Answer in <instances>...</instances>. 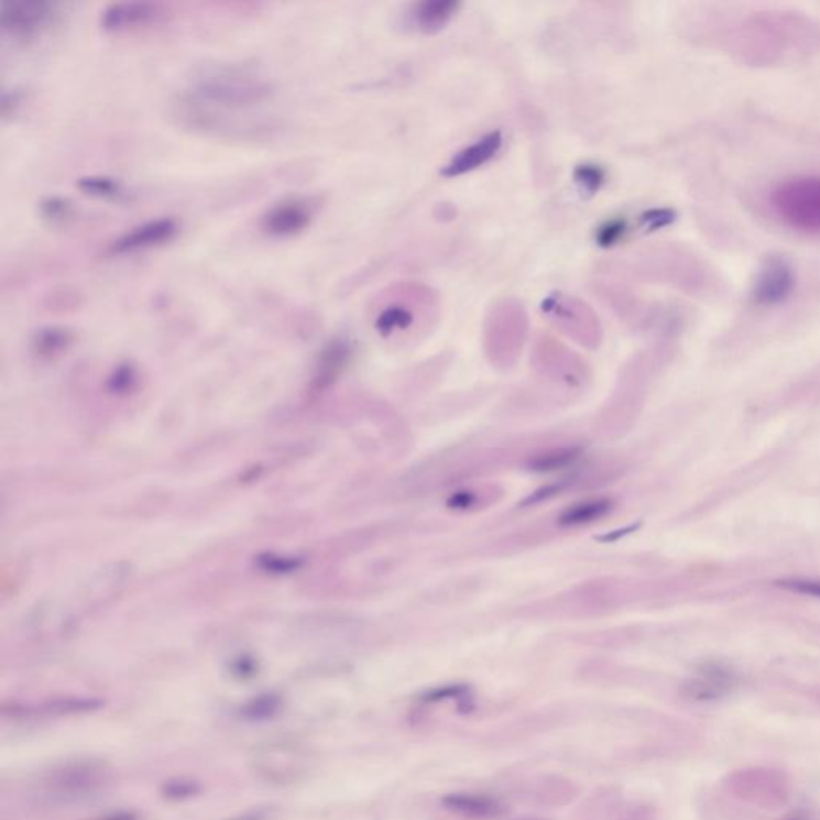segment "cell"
I'll return each mask as SVG.
<instances>
[{"label":"cell","instance_id":"obj_24","mask_svg":"<svg viewBox=\"0 0 820 820\" xmlns=\"http://www.w3.org/2000/svg\"><path fill=\"white\" fill-rule=\"evenodd\" d=\"M625 231L626 221L622 220V218L606 221L597 232L598 244L603 245V248H611V245H614L615 242L624 238Z\"/></svg>","mask_w":820,"mask_h":820},{"label":"cell","instance_id":"obj_2","mask_svg":"<svg viewBox=\"0 0 820 820\" xmlns=\"http://www.w3.org/2000/svg\"><path fill=\"white\" fill-rule=\"evenodd\" d=\"M441 313V297L424 283H400L376 298L374 327L383 339L406 340L431 329Z\"/></svg>","mask_w":820,"mask_h":820},{"label":"cell","instance_id":"obj_33","mask_svg":"<svg viewBox=\"0 0 820 820\" xmlns=\"http://www.w3.org/2000/svg\"><path fill=\"white\" fill-rule=\"evenodd\" d=\"M521 820H542V819H521Z\"/></svg>","mask_w":820,"mask_h":820},{"label":"cell","instance_id":"obj_19","mask_svg":"<svg viewBox=\"0 0 820 820\" xmlns=\"http://www.w3.org/2000/svg\"><path fill=\"white\" fill-rule=\"evenodd\" d=\"M612 510V502L608 499H589L573 503L559 516L561 526H586L600 521Z\"/></svg>","mask_w":820,"mask_h":820},{"label":"cell","instance_id":"obj_12","mask_svg":"<svg viewBox=\"0 0 820 820\" xmlns=\"http://www.w3.org/2000/svg\"><path fill=\"white\" fill-rule=\"evenodd\" d=\"M178 231L179 225L175 218L164 217L144 221L116 239L109 245V252L114 255H132V253L144 252V250L162 248L174 241Z\"/></svg>","mask_w":820,"mask_h":820},{"label":"cell","instance_id":"obj_9","mask_svg":"<svg viewBox=\"0 0 820 820\" xmlns=\"http://www.w3.org/2000/svg\"><path fill=\"white\" fill-rule=\"evenodd\" d=\"M728 788L741 800L763 808L783 805L788 798V780L784 774L767 767H753L735 773L731 776Z\"/></svg>","mask_w":820,"mask_h":820},{"label":"cell","instance_id":"obj_16","mask_svg":"<svg viewBox=\"0 0 820 820\" xmlns=\"http://www.w3.org/2000/svg\"><path fill=\"white\" fill-rule=\"evenodd\" d=\"M734 674L720 664H707L685 686V695L696 702H710L730 695L734 689Z\"/></svg>","mask_w":820,"mask_h":820},{"label":"cell","instance_id":"obj_13","mask_svg":"<svg viewBox=\"0 0 820 820\" xmlns=\"http://www.w3.org/2000/svg\"><path fill=\"white\" fill-rule=\"evenodd\" d=\"M795 273L791 266L779 256L767 260L756 277L753 297L758 305L784 304L795 291Z\"/></svg>","mask_w":820,"mask_h":820},{"label":"cell","instance_id":"obj_18","mask_svg":"<svg viewBox=\"0 0 820 820\" xmlns=\"http://www.w3.org/2000/svg\"><path fill=\"white\" fill-rule=\"evenodd\" d=\"M442 805L449 811L462 816V818L473 820L498 819L505 812V808L494 798L485 795L474 794H452L447 795Z\"/></svg>","mask_w":820,"mask_h":820},{"label":"cell","instance_id":"obj_5","mask_svg":"<svg viewBox=\"0 0 820 820\" xmlns=\"http://www.w3.org/2000/svg\"><path fill=\"white\" fill-rule=\"evenodd\" d=\"M774 214L794 230L820 232V177L780 183L770 192Z\"/></svg>","mask_w":820,"mask_h":820},{"label":"cell","instance_id":"obj_23","mask_svg":"<svg viewBox=\"0 0 820 820\" xmlns=\"http://www.w3.org/2000/svg\"><path fill=\"white\" fill-rule=\"evenodd\" d=\"M41 215L51 223H65L68 218H72L73 206L68 199H63V197H48L41 204Z\"/></svg>","mask_w":820,"mask_h":820},{"label":"cell","instance_id":"obj_3","mask_svg":"<svg viewBox=\"0 0 820 820\" xmlns=\"http://www.w3.org/2000/svg\"><path fill=\"white\" fill-rule=\"evenodd\" d=\"M811 41L812 28L808 21H801L798 17L780 15V13H766L755 15L745 23L739 24L735 30V42H737L741 54H750L758 59L765 56L769 62L774 54H785L791 47V39Z\"/></svg>","mask_w":820,"mask_h":820},{"label":"cell","instance_id":"obj_30","mask_svg":"<svg viewBox=\"0 0 820 820\" xmlns=\"http://www.w3.org/2000/svg\"><path fill=\"white\" fill-rule=\"evenodd\" d=\"M98 820H140V819H139V816L133 814V812L122 811V812H116V814L107 816V818H101Z\"/></svg>","mask_w":820,"mask_h":820},{"label":"cell","instance_id":"obj_22","mask_svg":"<svg viewBox=\"0 0 820 820\" xmlns=\"http://www.w3.org/2000/svg\"><path fill=\"white\" fill-rule=\"evenodd\" d=\"M573 178H576L577 185L580 186L582 192L594 195V193L600 192L606 175H604L603 168L598 167V165L583 164L576 168Z\"/></svg>","mask_w":820,"mask_h":820},{"label":"cell","instance_id":"obj_25","mask_svg":"<svg viewBox=\"0 0 820 820\" xmlns=\"http://www.w3.org/2000/svg\"><path fill=\"white\" fill-rule=\"evenodd\" d=\"M780 589L791 593L806 594V597L820 598V580L791 579L777 582Z\"/></svg>","mask_w":820,"mask_h":820},{"label":"cell","instance_id":"obj_8","mask_svg":"<svg viewBox=\"0 0 820 820\" xmlns=\"http://www.w3.org/2000/svg\"><path fill=\"white\" fill-rule=\"evenodd\" d=\"M542 313L562 332L587 347L601 339L600 319L590 305L573 295L550 294L542 302Z\"/></svg>","mask_w":820,"mask_h":820},{"label":"cell","instance_id":"obj_11","mask_svg":"<svg viewBox=\"0 0 820 820\" xmlns=\"http://www.w3.org/2000/svg\"><path fill=\"white\" fill-rule=\"evenodd\" d=\"M315 204L305 197H288L267 209L262 230L271 238L286 239L300 234L315 220Z\"/></svg>","mask_w":820,"mask_h":820},{"label":"cell","instance_id":"obj_29","mask_svg":"<svg viewBox=\"0 0 820 820\" xmlns=\"http://www.w3.org/2000/svg\"><path fill=\"white\" fill-rule=\"evenodd\" d=\"M473 495L467 494V492L456 495V498H452V500H450V505H452L453 509H468V506L473 505Z\"/></svg>","mask_w":820,"mask_h":820},{"label":"cell","instance_id":"obj_27","mask_svg":"<svg viewBox=\"0 0 820 820\" xmlns=\"http://www.w3.org/2000/svg\"><path fill=\"white\" fill-rule=\"evenodd\" d=\"M675 220V212L670 209H653L643 215L644 225L649 230L667 227Z\"/></svg>","mask_w":820,"mask_h":820},{"label":"cell","instance_id":"obj_26","mask_svg":"<svg viewBox=\"0 0 820 820\" xmlns=\"http://www.w3.org/2000/svg\"><path fill=\"white\" fill-rule=\"evenodd\" d=\"M277 707H280V703L274 697H263V699L255 700L252 706H249L244 713L249 718H267L276 713Z\"/></svg>","mask_w":820,"mask_h":820},{"label":"cell","instance_id":"obj_32","mask_svg":"<svg viewBox=\"0 0 820 820\" xmlns=\"http://www.w3.org/2000/svg\"><path fill=\"white\" fill-rule=\"evenodd\" d=\"M785 820H808V818H806V816H802V814H791V816H788V818Z\"/></svg>","mask_w":820,"mask_h":820},{"label":"cell","instance_id":"obj_7","mask_svg":"<svg viewBox=\"0 0 820 820\" xmlns=\"http://www.w3.org/2000/svg\"><path fill=\"white\" fill-rule=\"evenodd\" d=\"M527 313L515 298H503L492 306L485 319V341L492 357L510 361L523 345Z\"/></svg>","mask_w":820,"mask_h":820},{"label":"cell","instance_id":"obj_6","mask_svg":"<svg viewBox=\"0 0 820 820\" xmlns=\"http://www.w3.org/2000/svg\"><path fill=\"white\" fill-rule=\"evenodd\" d=\"M66 6L48 0H13L0 3V28L13 42L36 41L63 20Z\"/></svg>","mask_w":820,"mask_h":820},{"label":"cell","instance_id":"obj_21","mask_svg":"<svg viewBox=\"0 0 820 820\" xmlns=\"http://www.w3.org/2000/svg\"><path fill=\"white\" fill-rule=\"evenodd\" d=\"M77 188L91 197H98V199H119L124 196V188L118 179L101 177V175H91V177H84L77 182Z\"/></svg>","mask_w":820,"mask_h":820},{"label":"cell","instance_id":"obj_14","mask_svg":"<svg viewBox=\"0 0 820 820\" xmlns=\"http://www.w3.org/2000/svg\"><path fill=\"white\" fill-rule=\"evenodd\" d=\"M108 780V767L100 762H77L55 770L48 779L56 794L83 795L97 790Z\"/></svg>","mask_w":820,"mask_h":820},{"label":"cell","instance_id":"obj_31","mask_svg":"<svg viewBox=\"0 0 820 820\" xmlns=\"http://www.w3.org/2000/svg\"><path fill=\"white\" fill-rule=\"evenodd\" d=\"M227 820H267L262 816H242V818L227 819Z\"/></svg>","mask_w":820,"mask_h":820},{"label":"cell","instance_id":"obj_20","mask_svg":"<svg viewBox=\"0 0 820 820\" xmlns=\"http://www.w3.org/2000/svg\"><path fill=\"white\" fill-rule=\"evenodd\" d=\"M582 456L579 447H562V449L548 450L542 456L535 457L531 462V470L538 473H554V471L566 470L572 467Z\"/></svg>","mask_w":820,"mask_h":820},{"label":"cell","instance_id":"obj_1","mask_svg":"<svg viewBox=\"0 0 820 820\" xmlns=\"http://www.w3.org/2000/svg\"><path fill=\"white\" fill-rule=\"evenodd\" d=\"M274 86L248 65H215L193 77L179 98L177 116L186 127L206 133L252 132L241 116L273 101Z\"/></svg>","mask_w":820,"mask_h":820},{"label":"cell","instance_id":"obj_17","mask_svg":"<svg viewBox=\"0 0 820 820\" xmlns=\"http://www.w3.org/2000/svg\"><path fill=\"white\" fill-rule=\"evenodd\" d=\"M457 0H424L412 3L407 10V23L418 33L435 34L452 21L459 12Z\"/></svg>","mask_w":820,"mask_h":820},{"label":"cell","instance_id":"obj_10","mask_svg":"<svg viewBox=\"0 0 820 820\" xmlns=\"http://www.w3.org/2000/svg\"><path fill=\"white\" fill-rule=\"evenodd\" d=\"M167 15V7L160 2H116L105 7L100 26L107 33H133L161 24Z\"/></svg>","mask_w":820,"mask_h":820},{"label":"cell","instance_id":"obj_28","mask_svg":"<svg viewBox=\"0 0 820 820\" xmlns=\"http://www.w3.org/2000/svg\"><path fill=\"white\" fill-rule=\"evenodd\" d=\"M199 787L192 780H177V783H171L165 785V794L168 798H186L197 794Z\"/></svg>","mask_w":820,"mask_h":820},{"label":"cell","instance_id":"obj_4","mask_svg":"<svg viewBox=\"0 0 820 820\" xmlns=\"http://www.w3.org/2000/svg\"><path fill=\"white\" fill-rule=\"evenodd\" d=\"M308 748L291 739L265 742L250 753V770L256 779L267 785L286 787L300 783L309 769Z\"/></svg>","mask_w":820,"mask_h":820},{"label":"cell","instance_id":"obj_15","mask_svg":"<svg viewBox=\"0 0 820 820\" xmlns=\"http://www.w3.org/2000/svg\"><path fill=\"white\" fill-rule=\"evenodd\" d=\"M502 132L495 130V132L485 133L480 140L463 147L452 160L447 162L441 174L446 178L462 177L464 174H470V172L477 171V168L488 164L489 161L494 160L499 151L502 150Z\"/></svg>","mask_w":820,"mask_h":820}]
</instances>
